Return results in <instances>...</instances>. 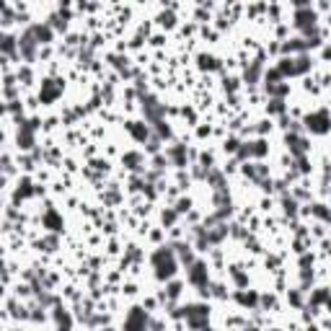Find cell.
Segmentation results:
<instances>
[{
    "instance_id": "7a4b0ae2",
    "label": "cell",
    "mask_w": 331,
    "mask_h": 331,
    "mask_svg": "<svg viewBox=\"0 0 331 331\" xmlns=\"http://www.w3.org/2000/svg\"><path fill=\"white\" fill-rule=\"evenodd\" d=\"M145 324H148V318H145V313L140 308H135L130 318H127V331H145Z\"/></svg>"
},
{
    "instance_id": "6da1fadb",
    "label": "cell",
    "mask_w": 331,
    "mask_h": 331,
    "mask_svg": "<svg viewBox=\"0 0 331 331\" xmlns=\"http://www.w3.org/2000/svg\"><path fill=\"white\" fill-rule=\"evenodd\" d=\"M153 261H155V267H158V277H171L173 275V256L168 254V251H158V254L153 256Z\"/></svg>"
},
{
    "instance_id": "3957f363",
    "label": "cell",
    "mask_w": 331,
    "mask_h": 331,
    "mask_svg": "<svg viewBox=\"0 0 331 331\" xmlns=\"http://www.w3.org/2000/svg\"><path fill=\"white\" fill-rule=\"evenodd\" d=\"M204 267L202 264H194V269H192V282H197V285H204V272H202Z\"/></svg>"
}]
</instances>
